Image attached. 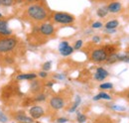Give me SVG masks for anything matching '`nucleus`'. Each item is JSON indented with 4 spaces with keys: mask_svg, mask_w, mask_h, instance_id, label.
Returning <instances> with one entry per match:
<instances>
[{
    "mask_svg": "<svg viewBox=\"0 0 129 123\" xmlns=\"http://www.w3.org/2000/svg\"><path fill=\"white\" fill-rule=\"evenodd\" d=\"M55 78H57V79H61V80H63L66 78V76L64 75H62V74H57V75H55L54 76Z\"/></svg>",
    "mask_w": 129,
    "mask_h": 123,
    "instance_id": "obj_32",
    "label": "nucleus"
},
{
    "mask_svg": "<svg viewBox=\"0 0 129 123\" xmlns=\"http://www.w3.org/2000/svg\"><path fill=\"white\" fill-rule=\"evenodd\" d=\"M81 98L80 95H77L76 96V101L74 102V104H73V106L70 108V110H69V112H71V113H73V112H75L76 110H77V108L79 107V105L81 104Z\"/></svg>",
    "mask_w": 129,
    "mask_h": 123,
    "instance_id": "obj_18",
    "label": "nucleus"
},
{
    "mask_svg": "<svg viewBox=\"0 0 129 123\" xmlns=\"http://www.w3.org/2000/svg\"><path fill=\"white\" fill-rule=\"evenodd\" d=\"M8 121V117L0 110V122L1 123H6Z\"/></svg>",
    "mask_w": 129,
    "mask_h": 123,
    "instance_id": "obj_28",
    "label": "nucleus"
},
{
    "mask_svg": "<svg viewBox=\"0 0 129 123\" xmlns=\"http://www.w3.org/2000/svg\"><path fill=\"white\" fill-rule=\"evenodd\" d=\"M50 106L55 110H60L64 106V99L61 96H53L49 101Z\"/></svg>",
    "mask_w": 129,
    "mask_h": 123,
    "instance_id": "obj_6",
    "label": "nucleus"
},
{
    "mask_svg": "<svg viewBox=\"0 0 129 123\" xmlns=\"http://www.w3.org/2000/svg\"><path fill=\"white\" fill-rule=\"evenodd\" d=\"M15 120L18 123H33L34 122V119L32 117H29V116H26L24 113H18L17 115H15Z\"/></svg>",
    "mask_w": 129,
    "mask_h": 123,
    "instance_id": "obj_11",
    "label": "nucleus"
},
{
    "mask_svg": "<svg viewBox=\"0 0 129 123\" xmlns=\"http://www.w3.org/2000/svg\"><path fill=\"white\" fill-rule=\"evenodd\" d=\"M51 68H52V61H46L45 64H43V71L48 72V71L51 70Z\"/></svg>",
    "mask_w": 129,
    "mask_h": 123,
    "instance_id": "obj_24",
    "label": "nucleus"
},
{
    "mask_svg": "<svg viewBox=\"0 0 129 123\" xmlns=\"http://www.w3.org/2000/svg\"><path fill=\"white\" fill-rule=\"evenodd\" d=\"M106 63L108 65H111V64H114L116 61H119V58H118V54L117 53H112L110 55H108L107 59H106Z\"/></svg>",
    "mask_w": 129,
    "mask_h": 123,
    "instance_id": "obj_16",
    "label": "nucleus"
},
{
    "mask_svg": "<svg viewBox=\"0 0 129 123\" xmlns=\"http://www.w3.org/2000/svg\"><path fill=\"white\" fill-rule=\"evenodd\" d=\"M94 101H97V100H100V99H105V100H111L112 99V97L108 94V93H106V92L104 91H101L99 92L98 94H96L95 96H93V98H92Z\"/></svg>",
    "mask_w": 129,
    "mask_h": 123,
    "instance_id": "obj_13",
    "label": "nucleus"
},
{
    "mask_svg": "<svg viewBox=\"0 0 129 123\" xmlns=\"http://www.w3.org/2000/svg\"><path fill=\"white\" fill-rule=\"evenodd\" d=\"M24 1L30 5V4H34V3H37V2H39L40 0H24Z\"/></svg>",
    "mask_w": 129,
    "mask_h": 123,
    "instance_id": "obj_34",
    "label": "nucleus"
},
{
    "mask_svg": "<svg viewBox=\"0 0 129 123\" xmlns=\"http://www.w3.org/2000/svg\"><path fill=\"white\" fill-rule=\"evenodd\" d=\"M108 76H109L108 72L105 69L99 67V68L96 69V72L94 74V79L97 80V81H102V80H104Z\"/></svg>",
    "mask_w": 129,
    "mask_h": 123,
    "instance_id": "obj_9",
    "label": "nucleus"
},
{
    "mask_svg": "<svg viewBox=\"0 0 129 123\" xmlns=\"http://www.w3.org/2000/svg\"><path fill=\"white\" fill-rule=\"evenodd\" d=\"M24 16L28 21L38 24L47 21L50 18V12L45 5H43L40 2H37L34 4H30L26 8Z\"/></svg>",
    "mask_w": 129,
    "mask_h": 123,
    "instance_id": "obj_1",
    "label": "nucleus"
},
{
    "mask_svg": "<svg viewBox=\"0 0 129 123\" xmlns=\"http://www.w3.org/2000/svg\"><path fill=\"white\" fill-rule=\"evenodd\" d=\"M0 5H1V3H0Z\"/></svg>",
    "mask_w": 129,
    "mask_h": 123,
    "instance_id": "obj_40",
    "label": "nucleus"
},
{
    "mask_svg": "<svg viewBox=\"0 0 129 123\" xmlns=\"http://www.w3.org/2000/svg\"><path fill=\"white\" fill-rule=\"evenodd\" d=\"M101 27H102V23L100 21H95V22H93L91 24V28L92 29H99Z\"/></svg>",
    "mask_w": 129,
    "mask_h": 123,
    "instance_id": "obj_26",
    "label": "nucleus"
},
{
    "mask_svg": "<svg viewBox=\"0 0 129 123\" xmlns=\"http://www.w3.org/2000/svg\"><path fill=\"white\" fill-rule=\"evenodd\" d=\"M100 41H101V38H100L99 36H93V37H92V42H93V43L98 44V43H100Z\"/></svg>",
    "mask_w": 129,
    "mask_h": 123,
    "instance_id": "obj_30",
    "label": "nucleus"
},
{
    "mask_svg": "<svg viewBox=\"0 0 129 123\" xmlns=\"http://www.w3.org/2000/svg\"><path fill=\"white\" fill-rule=\"evenodd\" d=\"M126 97H127V98L129 99V92H127V95H126Z\"/></svg>",
    "mask_w": 129,
    "mask_h": 123,
    "instance_id": "obj_38",
    "label": "nucleus"
},
{
    "mask_svg": "<svg viewBox=\"0 0 129 123\" xmlns=\"http://www.w3.org/2000/svg\"><path fill=\"white\" fill-rule=\"evenodd\" d=\"M73 52H74V47H71L70 45L68 47H66L64 49L60 51V53H61V55H62L63 57H68V56L72 55Z\"/></svg>",
    "mask_w": 129,
    "mask_h": 123,
    "instance_id": "obj_17",
    "label": "nucleus"
},
{
    "mask_svg": "<svg viewBox=\"0 0 129 123\" xmlns=\"http://www.w3.org/2000/svg\"><path fill=\"white\" fill-rule=\"evenodd\" d=\"M119 26V22L117 20H110L105 24V29H116Z\"/></svg>",
    "mask_w": 129,
    "mask_h": 123,
    "instance_id": "obj_19",
    "label": "nucleus"
},
{
    "mask_svg": "<svg viewBox=\"0 0 129 123\" xmlns=\"http://www.w3.org/2000/svg\"><path fill=\"white\" fill-rule=\"evenodd\" d=\"M57 123H58V122H57Z\"/></svg>",
    "mask_w": 129,
    "mask_h": 123,
    "instance_id": "obj_41",
    "label": "nucleus"
},
{
    "mask_svg": "<svg viewBox=\"0 0 129 123\" xmlns=\"http://www.w3.org/2000/svg\"><path fill=\"white\" fill-rule=\"evenodd\" d=\"M46 94H44V93H39V94H37L36 95V97H35V101H38V102H40V101H44V100H46Z\"/></svg>",
    "mask_w": 129,
    "mask_h": 123,
    "instance_id": "obj_23",
    "label": "nucleus"
},
{
    "mask_svg": "<svg viewBox=\"0 0 129 123\" xmlns=\"http://www.w3.org/2000/svg\"><path fill=\"white\" fill-rule=\"evenodd\" d=\"M2 18H3V15H2L1 13H0V19H2Z\"/></svg>",
    "mask_w": 129,
    "mask_h": 123,
    "instance_id": "obj_39",
    "label": "nucleus"
},
{
    "mask_svg": "<svg viewBox=\"0 0 129 123\" xmlns=\"http://www.w3.org/2000/svg\"><path fill=\"white\" fill-rule=\"evenodd\" d=\"M0 3H1L2 6L10 7L15 3V0H0Z\"/></svg>",
    "mask_w": 129,
    "mask_h": 123,
    "instance_id": "obj_22",
    "label": "nucleus"
},
{
    "mask_svg": "<svg viewBox=\"0 0 129 123\" xmlns=\"http://www.w3.org/2000/svg\"><path fill=\"white\" fill-rule=\"evenodd\" d=\"M39 77H41V78H46V77H48V73L45 72V71H42V72L39 73Z\"/></svg>",
    "mask_w": 129,
    "mask_h": 123,
    "instance_id": "obj_31",
    "label": "nucleus"
},
{
    "mask_svg": "<svg viewBox=\"0 0 129 123\" xmlns=\"http://www.w3.org/2000/svg\"><path fill=\"white\" fill-rule=\"evenodd\" d=\"M40 35L44 36V37H51L55 34V27L53 24L48 23V22H43L41 23V25L38 27L37 31Z\"/></svg>",
    "mask_w": 129,
    "mask_h": 123,
    "instance_id": "obj_5",
    "label": "nucleus"
},
{
    "mask_svg": "<svg viewBox=\"0 0 129 123\" xmlns=\"http://www.w3.org/2000/svg\"><path fill=\"white\" fill-rule=\"evenodd\" d=\"M111 109H113L114 111H119V112H122V111H125L126 108L124 106H120V105H112Z\"/></svg>",
    "mask_w": 129,
    "mask_h": 123,
    "instance_id": "obj_25",
    "label": "nucleus"
},
{
    "mask_svg": "<svg viewBox=\"0 0 129 123\" xmlns=\"http://www.w3.org/2000/svg\"><path fill=\"white\" fill-rule=\"evenodd\" d=\"M69 46V43L67 42V41H63V42H61L60 43V45H59V52L61 51V50H63V49H64L66 47Z\"/></svg>",
    "mask_w": 129,
    "mask_h": 123,
    "instance_id": "obj_29",
    "label": "nucleus"
},
{
    "mask_svg": "<svg viewBox=\"0 0 129 123\" xmlns=\"http://www.w3.org/2000/svg\"><path fill=\"white\" fill-rule=\"evenodd\" d=\"M123 61H124V63H128V64H129V54H127L126 58H125V59L123 60Z\"/></svg>",
    "mask_w": 129,
    "mask_h": 123,
    "instance_id": "obj_37",
    "label": "nucleus"
},
{
    "mask_svg": "<svg viewBox=\"0 0 129 123\" xmlns=\"http://www.w3.org/2000/svg\"><path fill=\"white\" fill-rule=\"evenodd\" d=\"M37 78V75L34 73H30V74H21L18 75L16 77V79L18 80H33Z\"/></svg>",
    "mask_w": 129,
    "mask_h": 123,
    "instance_id": "obj_12",
    "label": "nucleus"
},
{
    "mask_svg": "<svg viewBox=\"0 0 129 123\" xmlns=\"http://www.w3.org/2000/svg\"><path fill=\"white\" fill-rule=\"evenodd\" d=\"M99 88L102 89V90H107V89H112L113 88V84L111 82H104V83H101L99 85Z\"/></svg>",
    "mask_w": 129,
    "mask_h": 123,
    "instance_id": "obj_20",
    "label": "nucleus"
},
{
    "mask_svg": "<svg viewBox=\"0 0 129 123\" xmlns=\"http://www.w3.org/2000/svg\"><path fill=\"white\" fill-rule=\"evenodd\" d=\"M107 9L109 13H119L122 10V5L118 1H112L107 5Z\"/></svg>",
    "mask_w": 129,
    "mask_h": 123,
    "instance_id": "obj_10",
    "label": "nucleus"
},
{
    "mask_svg": "<svg viewBox=\"0 0 129 123\" xmlns=\"http://www.w3.org/2000/svg\"><path fill=\"white\" fill-rule=\"evenodd\" d=\"M18 45V40L16 37L7 36L0 37V54H7L15 50Z\"/></svg>",
    "mask_w": 129,
    "mask_h": 123,
    "instance_id": "obj_2",
    "label": "nucleus"
},
{
    "mask_svg": "<svg viewBox=\"0 0 129 123\" xmlns=\"http://www.w3.org/2000/svg\"><path fill=\"white\" fill-rule=\"evenodd\" d=\"M104 32H105V33H107V34H113V33H115V32H116V30H115V29H105Z\"/></svg>",
    "mask_w": 129,
    "mask_h": 123,
    "instance_id": "obj_35",
    "label": "nucleus"
},
{
    "mask_svg": "<svg viewBox=\"0 0 129 123\" xmlns=\"http://www.w3.org/2000/svg\"><path fill=\"white\" fill-rule=\"evenodd\" d=\"M83 45V42L82 40H78L76 43H75V46H74V50H80L81 47Z\"/></svg>",
    "mask_w": 129,
    "mask_h": 123,
    "instance_id": "obj_27",
    "label": "nucleus"
},
{
    "mask_svg": "<svg viewBox=\"0 0 129 123\" xmlns=\"http://www.w3.org/2000/svg\"><path fill=\"white\" fill-rule=\"evenodd\" d=\"M42 86H41V82L38 81L37 79H33L31 82V91L34 93H37L41 90Z\"/></svg>",
    "mask_w": 129,
    "mask_h": 123,
    "instance_id": "obj_14",
    "label": "nucleus"
},
{
    "mask_svg": "<svg viewBox=\"0 0 129 123\" xmlns=\"http://www.w3.org/2000/svg\"><path fill=\"white\" fill-rule=\"evenodd\" d=\"M52 19L58 24H72L75 22V17L66 12H54L52 14Z\"/></svg>",
    "mask_w": 129,
    "mask_h": 123,
    "instance_id": "obj_3",
    "label": "nucleus"
},
{
    "mask_svg": "<svg viewBox=\"0 0 129 123\" xmlns=\"http://www.w3.org/2000/svg\"><path fill=\"white\" fill-rule=\"evenodd\" d=\"M86 119H87V117L84 115V114H82L81 112H78V114H77V121L79 123H84L86 121Z\"/></svg>",
    "mask_w": 129,
    "mask_h": 123,
    "instance_id": "obj_21",
    "label": "nucleus"
},
{
    "mask_svg": "<svg viewBox=\"0 0 129 123\" xmlns=\"http://www.w3.org/2000/svg\"><path fill=\"white\" fill-rule=\"evenodd\" d=\"M54 85V82H52V81H49L48 83H46V86L47 87H52Z\"/></svg>",
    "mask_w": 129,
    "mask_h": 123,
    "instance_id": "obj_36",
    "label": "nucleus"
},
{
    "mask_svg": "<svg viewBox=\"0 0 129 123\" xmlns=\"http://www.w3.org/2000/svg\"><path fill=\"white\" fill-rule=\"evenodd\" d=\"M108 9H107V6H102V7H99L96 10V14L98 17L100 18H104L106 17L107 14H108Z\"/></svg>",
    "mask_w": 129,
    "mask_h": 123,
    "instance_id": "obj_15",
    "label": "nucleus"
},
{
    "mask_svg": "<svg viewBox=\"0 0 129 123\" xmlns=\"http://www.w3.org/2000/svg\"><path fill=\"white\" fill-rule=\"evenodd\" d=\"M12 31L8 27V21L5 19H0V37H7L11 36Z\"/></svg>",
    "mask_w": 129,
    "mask_h": 123,
    "instance_id": "obj_8",
    "label": "nucleus"
},
{
    "mask_svg": "<svg viewBox=\"0 0 129 123\" xmlns=\"http://www.w3.org/2000/svg\"><path fill=\"white\" fill-rule=\"evenodd\" d=\"M68 121H69V119L66 118V117H60V118H58V123H67Z\"/></svg>",
    "mask_w": 129,
    "mask_h": 123,
    "instance_id": "obj_33",
    "label": "nucleus"
},
{
    "mask_svg": "<svg viewBox=\"0 0 129 123\" xmlns=\"http://www.w3.org/2000/svg\"><path fill=\"white\" fill-rule=\"evenodd\" d=\"M108 57V53L106 52V50L104 49V47L102 48H98L94 49L91 53H90V60L95 63H101V61H105Z\"/></svg>",
    "mask_w": 129,
    "mask_h": 123,
    "instance_id": "obj_4",
    "label": "nucleus"
},
{
    "mask_svg": "<svg viewBox=\"0 0 129 123\" xmlns=\"http://www.w3.org/2000/svg\"><path fill=\"white\" fill-rule=\"evenodd\" d=\"M44 113H45L44 108L42 107V106H39V105H34L29 110V114H30V116L32 117L33 119L41 118L44 115Z\"/></svg>",
    "mask_w": 129,
    "mask_h": 123,
    "instance_id": "obj_7",
    "label": "nucleus"
}]
</instances>
